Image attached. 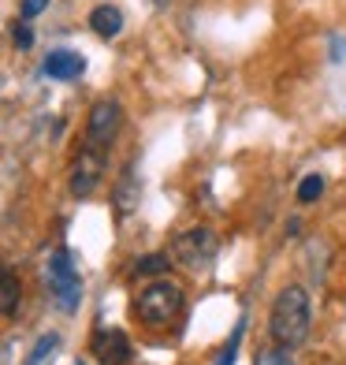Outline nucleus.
<instances>
[{
    "mask_svg": "<svg viewBox=\"0 0 346 365\" xmlns=\"http://www.w3.org/2000/svg\"><path fill=\"white\" fill-rule=\"evenodd\" d=\"M45 4H48V0H23V19H34V15H41Z\"/></svg>",
    "mask_w": 346,
    "mask_h": 365,
    "instance_id": "f3484780",
    "label": "nucleus"
},
{
    "mask_svg": "<svg viewBox=\"0 0 346 365\" xmlns=\"http://www.w3.org/2000/svg\"><path fill=\"white\" fill-rule=\"evenodd\" d=\"M135 209H138V182H135V175H130V168H127L123 179L115 182V212H120V217H130Z\"/></svg>",
    "mask_w": 346,
    "mask_h": 365,
    "instance_id": "9d476101",
    "label": "nucleus"
},
{
    "mask_svg": "<svg viewBox=\"0 0 346 365\" xmlns=\"http://www.w3.org/2000/svg\"><path fill=\"white\" fill-rule=\"evenodd\" d=\"M90 26H93V34H101V38H115L123 30V11L115 4H101V8L90 11Z\"/></svg>",
    "mask_w": 346,
    "mask_h": 365,
    "instance_id": "1a4fd4ad",
    "label": "nucleus"
},
{
    "mask_svg": "<svg viewBox=\"0 0 346 365\" xmlns=\"http://www.w3.org/2000/svg\"><path fill=\"white\" fill-rule=\"evenodd\" d=\"M0 309H4V317H15V309H19V279H15V272H4V279H0Z\"/></svg>",
    "mask_w": 346,
    "mask_h": 365,
    "instance_id": "9b49d317",
    "label": "nucleus"
},
{
    "mask_svg": "<svg viewBox=\"0 0 346 365\" xmlns=\"http://www.w3.org/2000/svg\"><path fill=\"white\" fill-rule=\"evenodd\" d=\"M11 41L19 45V48H30V45H34V30H30L26 23H15L11 26Z\"/></svg>",
    "mask_w": 346,
    "mask_h": 365,
    "instance_id": "dca6fc26",
    "label": "nucleus"
},
{
    "mask_svg": "<svg viewBox=\"0 0 346 365\" xmlns=\"http://www.w3.org/2000/svg\"><path fill=\"white\" fill-rule=\"evenodd\" d=\"M238 343H242V321H238V328H235V336H231V343H227V351L216 358V365H235V354H238Z\"/></svg>",
    "mask_w": 346,
    "mask_h": 365,
    "instance_id": "2eb2a0df",
    "label": "nucleus"
},
{
    "mask_svg": "<svg viewBox=\"0 0 346 365\" xmlns=\"http://www.w3.org/2000/svg\"><path fill=\"white\" fill-rule=\"evenodd\" d=\"M320 194H324V175H317V172H313V175H305V179L298 182V202H302V205L317 202Z\"/></svg>",
    "mask_w": 346,
    "mask_h": 365,
    "instance_id": "ddd939ff",
    "label": "nucleus"
},
{
    "mask_svg": "<svg viewBox=\"0 0 346 365\" xmlns=\"http://www.w3.org/2000/svg\"><path fill=\"white\" fill-rule=\"evenodd\" d=\"M41 71L48 78H60V82H71L78 78L82 71H86V60H82V53H71V48H56V53H48Z\"/></svg>",
    "mask_w": 346,
    "mask_h": 365,
    "instance_id": "6e6552de",
    "label": "nucleus"
},
{
    "mask_svg": "<svg viewBox=\"0 0 346 365\" xmlns=\"http://www.w3.org/2000/svg\"><path fill=\"white\" fill-rule=\"evenodd\" d=\"M105 179V149H93L86 145L78 153V164L71 168V194L75 197H90Z\"/></svg>",
    "mask_w": 346,
    "mask_h": 365,
    "instance_id": "423d86ee",
    "label": "nucleus"
},
{
    "mask_svg": "<svg viewBox=\"0 0 346 365\" xmlns=\"http://www.w3.org/2000/svg\"><path fill=\"white\" fill-rule=\"evenodd\" d=\"M90 351L101 365H127L130 361V339L120 328H97L90 339Z\"/></svg>",
    "mask_w": 346,
    "mask_h": 365,
    "instance_id": "0eeeda50",
    "label": "nucleus"
},
{
    "mask_svg": "<svg viewBox=\"0 0 346 365\" xmlns=\"http://www.w3.org/2000/svg\"><path fill=\"white\" fill-rule=\"evenodd\" d=\"M309 324H313V302H309V291L290 284L276 294L272 302V313H268V331L276 346H283V351H294V346H302L305 336H309Z\"/></svg>",
    "mask_w": 346,
    "mask_h": 365,
    "instance_id": "f257e3e1",
    "label": "nucleus"
},
{
    "mask_svg": "<svg viewBox=\"0 0 346 365\" xmlns=\"http://www.w3.org/2000/svg\"><path fill=\"white\" fill-rule=\"evenodd\" d=\"M56 346H60V336H56V331H48V336H41V339L34 343V351L26 354V365H45L48 358H53Z\"/></svg>",
    "mask_w": 346,
    "mask_h": 365,
    "instance_id": "f8f14e48",
    "label": "nucleus"
},
{
    "mask_svg": "<svg viewBox=\"0 0 346 365\" xmlns=\"http://www.w3.org/2000/svg\"><path fill=\"white\" fill-rule=\"evenodd\" d=\"M164 269H168V257H164V254L138 257V264H135V272H138V276H157V272H164Z\"/></svg>",
    "mask_w": 346,
    "mask_h": 365,
    "instance_id": "4468645a",
    "label": "nucleus"
},
{
    "mask_svg": "<svg viewBox=\"0 0 346 365\" xmlns=\"http://www.w3.org/2000/svg\"><path fill=\"white\" fill-rule=\"evenodd\" d=\"M45 284L48 291H53L56 298V306L63 313H75L78 302H82V284H78V272H75V261L68 250H56L53 257H48L45 264Z\"/></svg>",
    "mask_w": 346,
    "mask_h": 365,
    "instance_id": "7ed1b4c3",
    "label": "nucleus"
},
{
    "mask_svg": "<svg viewBox=\"0 0 346 365\" xmlns=\"http://www.w3.org/2000/svg\"><path fill=\"white\" fill-rule=\"evenodd\" d=\"M268 365H290V354L283 351V346H279V354H272V358H268Z\"/></svg>",
    "mask_w": 346,
    "mask_h": 365,
    "instance_id": "a211bd4d",
    "label": "nucleus"
},
{
    "mask_svg": "<svg viewBox=\"0 0 346 365\" xmlns=\"http://www.w3.org/2000/svg\"><path fill=\"white\" fill-rule=\"evenodd\" d=\"M172 250H175L179 264H187V269H194V272H205L212 264V257H216L220 242L209 227H190V231H183V235H175Z\"/></svg>",
    "mask_w": 346,
    "mask_h": 365,
    "instance_id": "20e7f679",
    "label": "nucleus"
},
{
    "mask_svg": "<svg viewBox=\"0 0 346 365\" xmlns=\"http://www.w3.org/2000/svg\"><path fill=\"white\" fill-rule=\"evenodd\" d=\"M179 313H183V287L172 279H153L135 298V317L145 328H168L179 321Z\"/></svg>",
    "mask_w": 346,
    "mask_h": 365,
    "instance_id": "f03ea898",
    "label": "nucleus"
},
{
    "mask_svg": "<svg viewBox=\"0 0 346 365\" xmlns=\"http://www.w3.org/2000/svg\"><path fill=\"white\" fill-rule=\"evenodd\" d=\"M120 123H123V108L115 101H97L90 108V120H86V145L93 149H108L120 135Z\"/></svg>",
    "mask_w": 346,
    "mask_h": 365,
    "instance_id": "39448f33",
    "label": "nucleus"
}]
</instances>
